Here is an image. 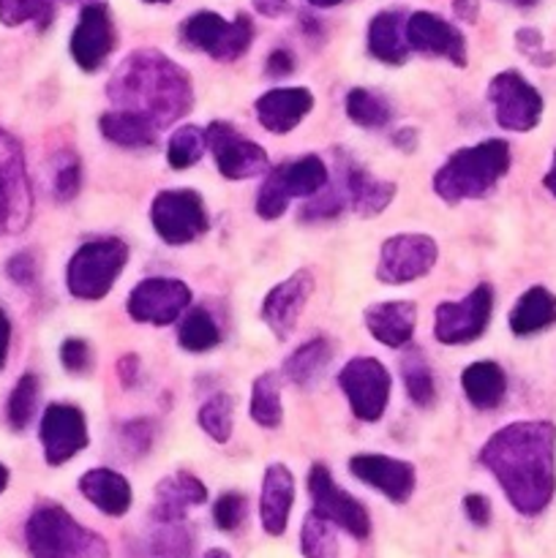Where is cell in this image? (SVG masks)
<instances>
[{
  "mask_svg": "<svg viewBox=\"0 0 556 558\" xmlns=\"http://www.w3.org/2000/svg\"><path fill=\"white\" fill-rule=\"evenodd\" d=\"M480 463L496 477L521 515H540L556 490V428L527 420L496 430L480 450Z\"/></svg>",
  "mask_w": 556,
  "mask_h": 558,
  "instance_id": "cell-1",
  "label": "cell"
},
{
  "mask_svg": "<svg viewBox=\"0 0 556 558\" xmlns=\"http://www.w3.org/2000/svg\"><path fill=\"white\" fill-rule=\"evenodd\" d=\"M109 101L150 120L158 131L183 118L194 104L189 74L158 49L131 52L107 85Z\"/></svg>",
  "mask_w": 556,
  "mask_h": 558,
  "instance_id": "cell-2",
  "label": "cell"
},
{
  "mask_svg": "<svg viewBox=\"0 0 556 558\" xmlns=\"http://www.w3.org/2000/svg\"><path fill=\"white\" fill-rule=\"evenodd\" d=\"M510 169V145L505 140H485L480 145L452 153L434 174V191L447 205L485 196Z\"/></svg>",
  "mask_w": 556,
  "mask_h": 558,
  "instance_id": "cell-3",
  "label": "cell"
},
{
  "mask_svg": "<svg viewBox=\"0 0 556 558\" xmlns=\"http://www.w3.org/2000/svg\"><path fill=\"white\" fill-rule=\"evenodd\" d=\"M33 558H109L107 539L80 526L63 507L44 505L25 526Z\"/></svg>",
  "mask_w": 556,
  "mask_h": 558,
  "instance_id": "cell-4",
  "label": "cell"
},
{
  "mask_svg": "<svg viewBox=\"0 0 556 558\" xmlns=\"http://www.w3.org/2000/svg\"><path fill=\"white\" fill-rule=\"evenodd\" d=\"M125 265H129V245L123 240H90L71 256L69 270H65L69 292L80 300L107 298Z\"/></svg>",
  "mask_w": 556,
  "mask_h": 558,
  "instance_id": "cell-5",
  "label": "cell"
},
{
  "mask_svg": "<svg viewBox=\"0 0 556 558\" xmlns=\"http://www.w3.org/2000/svg\"><path fill=\"white\" fill-rule=\"evenodd\" d=\"M150 221L158 238L169 245H185L210 229L205 202L191 189H172L156 194L150 205Z\"/></svg>",
  "mask_w": 556,
  "mask_h": 558,
  "instance_id": "cell-6",
  "label": "cell"
},
{
  "mask_svg": "<svg viewBox=\"0 0 556 558\" xmlns=\"http://www.w3.org/2000/svg\"><path fill=\"white\" fill-rule=\"evenodd\" d=\"M33 210L31 183L20 142L0 131V238L27 227Z\"/></svg>",
  "mask_w": 556,
  "mask_h": 558,
  "instance_id": "cell-7",
  "label": "cell"
},
{
  "mask_svg": "<svg viewBox=\"0 0 556 558\" xmlns=\"http://www.w3.org/2000/svg\"><path fill=\"white\" fill-rule=\"evenodd\" d=\"M180 33H183V41L189 47L202 49L210 58L223 60V63L245 54V49L254 41V25L245 14H238L232 22H227L213 11H200L183 22Z\"/></svg>",
  "mask_w": 556,
  "mask_h": 558,
  "instance_id": "cell-8",
  "label": "cell"
},
{
  "mask_svg": "<svg viewBox=\"0 0 556 558\" xmlns=\"http://www.w3.org/2000/svg\"><path fill=\"white\" fill-rule=\"evenodd\" d=\"M343 396H347L352 414L363 423H376L385 414L390 401V374L374 357H354L338 374Z\"/></svg>",
  "mask_w": 556,
  "mask_h": 558,
  "instance_id": "cell-9",
  "label": "cell"
},
{
  "mask_svg": "<svg viewBox=\"0 0 556 558\" xmlns=\"http://www.w3.org/2000/svg\"><path fill=\"white\" fill-rule=\"evenodd\" d=\"M439 259L436 240L428 234H396L379 251L376 278L387 287H403L428 276Z\"/></svg>",
  "mask_w": 556,
  "mask_h": 558,
  "instance_id": "cell-10",
  "label": "cell"
},
{
  "mask_svg": "<svg viewBox=\"0 0 556 558\" xmlns=\"http://www.w3.org/2000/svg\"><path fill=\"white\" fill-rule=\"evenodd\" d=\"M491 311H494V292H491L488 283H480L461 303L445 300V303L436 305V341L447 343V347L478 341L488 327Z\"/></svg>",
  "mask_w": 556,
  "mask_h": 558,
  "instance_id": "cell-11",
  "label": "cell"
},
{
  "mask_svg": "<svg viewBox=\"0 0 556 558\" xmlns=\"http://www.w3.org/2000/svg\"><path fill=\"white\" fill-rule=\"evenodd\" d=\"M488 101L494 120L507 131H532L543 118V96L518 71H501L491 80Z\"/></svg>",
  "mask_w": 556,
  "mask_h": 558,
  "instance_id": "cell-12",
  "label": "cell"
},
{
  "mask_svg": "<svg viewBox=\"0 0 556 558\" xmlns=\"http://www.w3.org/2000/svg\"><path fill=\"white\" fill-rule=\"evenodd\" d=\"M309 490L311 499H314V510L322 518L333 523V526L343 529L347 534H352L354 539H365L371 534V518L368 510L354 499L352 494L341 490L333 480V474L325 466L316 463L309 474Z\"/></svg>",
  "mask_w": 556,
  "mask_h": 558,
  "instance_id": "cell-13",
  "label": "cell"
},
{
  "mask_svg": "<svg viewBox=\"0 0 556 558\" xmlns=\"http://www.w3.org/2000/svg\"><path fill=\"white\" fill-rule=\"evenodd\" d=\"M191 289L178 278H145L129 294L125 311L142 325L167 327L189 308Z\"/></svg>",
  "mask_w": 556,
  "mask_h": 558,
  "instance_id": "cell-14",
  "label": "cell"
},
{
  "mask_svg": "<svg viewBox=\"0 0 556 558\" xmlns=\"http://www.w3.org/2000/svg\"><path fill=\"white\" fill-rule=\"evenodd\" d=\"M207 147H210L213 158H216L218 172L227 180H249L256 174L267 172L270 161H267V153L262 150L256 142L245 140L238 134V129L223 120L207 125Z\"/></svg>",
  "mask_w": 556,
  "mask_h": 558,
  "instance_id": "cell-15",
  "label": "cell"
},
{
  "mask_svg": "<svg viewBox=\"0 0 556 558\" xmlns=\"http://www.w3.org/2000/svg\"><path fill=\"white\" fill-rule=\"evenodd\" d=\"M41 445L49 466H63L87 447L85 414L69 403H52L41 417Z\"/></svg>",
  "mask_w": 556,
  "mask_h": 558,
  "instance_id": "cell-16",
  "label": "cell"
},
{
  "mask_svg": "<svg viewBox=\"0 0 556 558\" xmlns=\"http://www.w3.org/2000/svg\"><path fill=\"white\" fill-rule=\"evenodd\" d=\"M311 294H314V272L311 270H298L267 292L265 303H262V319L278 341H287L292 336Z\"/></svg>",
  "mask_w": 556,
  "mask_h": 558,
  "instance_id": "cell-17",
  "label": "cell"
},
{
  "mask_svg": "<svg viewBox=\"0 0 556 558\" xmlns=\"http://www.w3.org/2000/svg\"><path fill=\"white\" fill-rule=\"evenodd\" d=\"M114 49V25L107 5H82L80 22L71 33V54L82 71H98Z\"/></svg>",
  "mask_w": 556,
  "mask_h": 558,
  "instance_id": "cell-18",
  "label": "cell"
},
{
  "mask_svg": "<svg viewBox=\"0 0 556 558\" xmlns=\"http://www.w3.org/2000/svg\"><path fill=\"white\" fill-rule=\"evenodd\" d=\"M407 41L409 49H418L423 54H436V58H447L456 65H467V41H463L461 31L450 25L442 16L431 14V11H414L407 20Z\"/></svg>",
  "mask_w": 556,
  "mask_h": 558,
  "instance_id": "cell-19",
  "label": "cell"
},
{
  "mask_svg": "<svg viewBox=\"0 0 556 558\" xmlns=\"http://www.w3.org/2000/svg\"><path fill=\"white\" fill-rule=\"evenodd\" d=\"M349 469L360 483L376 488L396 505H403L414 494V483H418L412 463L396 461L379 452H360L349 461Z\"/></svg>",
  "mask_w": 556,
  "mask_h": 558,
  "instance_id": "cell-20",
  "label": "cell"
},
{
  "mask_svg": "<svg viewBox=\"0 0 556 558\" xmlns=\"http://www.w3.org/2000/svg\"><path fill=\"white\" fill-rule=\"evenodd\" d=\"M338 169H341V189L347 194L349 207H352L358 216L374 218L385 210L387 205L396 196V183H387V180H376L368 169L360 167L354 158H343L338 153Z\"/></svg>",
  "mask_w": 556,
  "mask_h": 558,
  "instance_id": "cell-21",
  "label": "cell"
},
{
  "mask_svg": "<svg viewBox=\"0 0 556 558\" xmlns=\"http://www.w3.org/2000/svg\"><path fill=\"white\" fill-rule=\"evenodd\" d=\"M314 109V96L305 87H276L256 98L254 112L270 134H289Z\"/></svg>",
  "mask_w": 556,
  "mask_h": 558,
  "instance_id": "cell-22",
  "label": "cell"
},
{
  "mask_svg": "<svg viewBox=\"0 0 556 558\" xmlns=\"http://www.w3.org/2000/svg\"><path fill=\"white\" fill-rule=\"evenodd\" d=\"M294 505V477L283 463L267 466L265 480H262L259 496V518L262 526L270 537H281L287 532L289 512Z\"/></svg>",
  "mask_w": 556,
  "mask_h": 558,
  "instance_id": "cell-23",
  "label": "cell"
},
{
  "mask_svg": "<svg viewBox=\"0 0 556 558\" xmlns=\"http://www.w3.org/2000/svg\"><path fill=\"white\" fill-rule=\"evenodd\" d=\"M365 327L379 343L392 349H401L412 341L414 327H418V305L409 300H390V303H376L365 308Z\"/></svg>",
  "mask_w": 556,
  "mask_h": 558,
  "instance_id": "cell-24",
  "label": "cell"
},
{
  "mask_svg": "<svg viewBox=\"0 0 556 558\" xmlns=\"http://www.w3.org/2000/svg\"><path fill=\"white\" fill-rule=\"evenodd\" d=\"M207 501V488L189 472H174L156 485V505L153 518L158 523H183L189 507Z\"/></svg>",
  "mask_w": 556,
  "mask_h": 558,
  "instance_id": "cell-25",
  "label": "cell"
},
{
  "mask_svg": "<svg viewBox=\"0 0 556 558\" xmlns=\"http://www.w3.org/2000/svg\"><path fill=\"white\" fill-rule=\"evenodd\" d=\"M80 494L90 501L104 515L120 518L129 512L134 494H131L129 480L112 469H90L80 477Z\"/></svg>",
  "mask_w": 556,
  "mask_h": 558,
  "instance_id": "cell-26",
  "label": "cell"
},
{
  "mask_svg": "<svg viewBox=\"0 0 556 558\" xmlns=\"http://www.w3.org/2000/svg\"><path fill=\"white\" fill-rule=\"evenodd\" d=\"M407 20L403 11H382L368 25V49L376 60L390 65H401L409 54Z\"/></svg>",
  "mask_w": 556,
  "mask_h": 558,
  "instance_id": "cell-27",
  "label": "cell"
},
{
  "mask_svg": "<svg viewBox=\"0 0 556 558\" xmlns=\"http://www.w3.org/2000/svg\"><path fill=\"white\" fill-rule=\"evenodd\" d=\"M461 387L467 401L472 403L480 412H491V409L499 407L505 401L507 392V376L505 371L499 368L491 360H480V363H472L461 376Z\"/></svg>",
  "mask_w": 556,
  "mask_h": 558,
  "instance_id": "cell-28",
  "label": "cell"
},
{
  "mask_svg": "<svg viewBox=\"0 0 556 558\" xmlns=\"http://www.w3.org/2000/svg\"><path fill=\"white\" fill-rule=\"evenodd\" d=\"M551 325H556V294L543 287L523 292L510 311V330L521 338L548 330Z\"/></svg>",
  "mask_w": 556,
  "mask_h": 558,
  "instance_id": "cell-29",
  "label": "cell"
},
{
  "mask_svg": "<svg viewBox=\"0 0 556 558\" xmlns=\"http://www.w3.org/2000/svg\"><path fill=\"white\" fill-rule=\"evenodd\" d=\"M98 125H101V134L120 147H153L158 142L156 125L142 114L125 112V109L104 112Z\"/></svg>",
  "mask_w": 556,
  "mask_h": 558,
  "instance_id": "cell-30",
  "label": "cell"
},
{
  "mask_svg": "<svg viewBox=\"0 0 556 558\" xmlns=\"http://www.w3.org/2000/svg\"><path fill=\"white\" fill-rule=\"evenodd\" d=\"M333 360V347L325 338H314V341L303 343L294 354H289L287 363H283V374L292 385L311 390V387L319 385V379L325 376L327 365Z\"/></svg>",
  "mask_w": 556,
  "mask_h": 558,
  "instance_id": "cell-31",
  "label": "cell"
},
{
  "mask_svg": "<svg viewBox=\"0 0 556 558\" xmlns=\"http://www.w3.org/2000/svg\"><path fill=\"white\" fill-rule=\"evenodd\" d=\"M281 189L287 191L289 199L294 196H316L327 185V167L319 156H303L292 163L273 169Z\"/></svg>",
  "mask_w": 556,
  "mask_h": 558,
  "instance_id": "cell-32",
  "label": "cell"
},
{
  "mask_svg": "<svg viewBox=\"0 0 556 558\" xmlns=\"http://www.w3.org/2000/svg\"><path fill=\"white\" fill-rule=\"evenodd\" d=\"M338 526L311 510L300 526V554L305 558H338Z\"/></svg>",
  "mask_w": 556,
  "mask_h": 558,
  "instance_id": "cell-33",
  "label": "cell"
},
{
  "mask_svg": "<svg viewBox=\"0 0 556 558\" xmlns=\"http://www.w3.org/2000/svg\"><path fill=\"white\" fill-rule=\"evenodd\" d=\"M283 417L281 392L273 374H262L254 379L251 387V420L262 428H278Z\"/></svg>",
  "mask_w": 556,
  "mask_h": 558,
  "instance_id": "cell-34",
  "label": "cell"
},
{
  "mask_svg": "<svg viewBox=\"0 0 556 558\" xmlns=\"http://www.w3.org/2000/svg\"><path fill=\"white\" fill-rule=\"evenodd\" d=\"M401 376L403 385H407V396L418 407H428L434 401V374H431L428 360H425V354L420 349L409 347L401 354Z\"/></svg>",
  "mask_w": 556,
  "mask_h": 558,
  "instance_id": "cell-35",
  "label": "cell"
},
{
  "mask_svg": "<svg viewBox=\"0 0 556 558\" xmlns=\"http://www.w3.org/2000/svg\"><path fill=\"white\" fill-rule=\"evenodd\" d=\"M178 341L185 352L200 354V352H210L213 347H218L221 332H218L216 322H213V316L207 314L205 308H194L189 311V316H185L183 325H180Z\"/></svg>",
  "mask_w": 556,
  "mask_h": 558,
  "instance_id": "cell-36",
  "label": "cell"
},
{
  "mask_svg": "<svg viewBox=\"0 0 556 558\" xmlns=\"http://www.w3.org/2000/svg\"><path fill=\"white\" fill-rule=\"evenodd\" d=\"M347 114L352 123L363 125V129H382L390 123V107L382 96L365 90V87H354L347 96Z\"/></svg>",
  "mask_w": 556,
  "mask_h": 558,
  "instance_id": "cell-37",
  "label": "cell"
},
{
  "mask_svg": "<svg viewBox=\"0 0 556 558\" xmlns=\"http://www.w3.org/2000/svg\"><path fill=\"white\" fill-rule=\"evenodd\" d=\"M207 147V131L200 125H183L167 145V161L172 169H189L202 158Z\"/></svg>",
  "mask_w": 556,
  "mask_h": 558,
  "instance_id": "cell-38",
  "label": "cell"
},
{
  "mask_svg": "<svg viewBox=\"0 0 556 558\" xmlns=\"http://www.w3.org/2000/svg\"><path fill=\"white\" fill-rule=\"evenodd\" d=\"M200 425L213 441H218V445H227L229 436H232V428H234L232 398L223 396V392L207 398L200 409Z\"/></svg>",
  "mask_w": 556,
  "mask_h": 558,
  "instance_id": "cell-39",
  "label": "cell"
},
{
  "mask_svg": "<svg viewBox=\"0 0 556 558\" xmlns=\"http://www.w3.org/2000/svg\"><path fill=\"white\" fill-rule=\"evenodd\" d=\"M52 20V0H0V22L9 27L36 22L47 27Z\"/></svg>",
  "mask_w": 556,
  "mask_h": 558,
  "instance_id": "cell-40",
  "label": "cell"
},
{
  "mask_svg": "<svg viewBox=\"0 0 556 558\" xmlns=\"http://www.w3.org/2000/svg\"><path fill=\"white\" fill-rule=\"evenodd\" d=\"M38 403V379L33 374H25L16 381L14 392L9 398V423L14 430H25L36 414Z\"/></svg>",
  "mask_w": 556,
  "mask_h": 558,
  "instance_id": "cell-41",
  "label": "cell"
},
{
  "mask_svg": "<svg viewBox=\"0 0 556 558\" xmlns=\"http://www.w3.org/2000/svg\"><path fill=\"white\" fill-rule=\"evenodd\" d=\"M191 534L180 523H161L153 537V556L156 558H191Z\"/></svg>",
  "mask_w": 556,
  "mask_h": 558,
  "instance_id": "cell-42",
  "label": "cell"
},
{
  "mask_svg": "<svg viewBox=\"0 0 556 558\" xmlns=\"http://www.w3.org/2000/svg\"><path fill=\"white\" fill-rule=\"evenodd\" d=\"M287 207H289V194L281 189L276 174L270 172L265 178V183H262L259 196H256V213H259L265 221H276V218H281L283 213H287Z\"/></svg>",
  "mask_w": 556,
  "mask_h": 558,
  "instance_id": "cell-43",
  "label": "cell"
},
{
  "mask_svg": "<svg viewBox=\"0 0 556 558\" xmlns=\"http://www.w3.org/2000/svg\"><path fill=\"white\" fill-rule=\"evenodd\" d=\"M347 207V194H343V189H330L325 191V194H316L311 196L309 205L300 210V218L303 221H325V218H336L338 213Z\"/></svg>",
  "mask_w": 556,
  "mask_h": 558,
  "instance_id": "cell-44",
  "label": "cell"
},
{
  "mask_svg": "<svg viewBox=\"0 0 556 558\" xmlns=\"http://www.w3.org/2000/svg\"><path fill=\"white\" fill-rule=\"evenodd\" d=\"M243 521H245L243 494H223L221 499H216V507H213V523H216L221 532H234Z\"/></svg>",
  "mask_w": 556,
  "mask_h": 558,
  "instance_id": "cell-45",
  "label": "cell"
},
{
  "mask_svg": "<svg viewBox=\"0 0 556 558\" xmlns=\"http://www.w3.org/2000/svg\"><path fill=\"white\" fill-rule=\"evenodd\" d=\"M60 363L69 374H85L90 368V347L82 338H69L60 347Z\"/></svg>",
  "mask_w": 556,
  "mask_h": 558,
  "instance_id": "cell-46",
  "label": "cell"
},
{
  "mask_svg": "<svg viewBox=\"0 0 556 558\" xmlns=\"http://www.w3.org/2000/svg\"><path fill=\"white\" fill-rule=\"evenodd\" d=\"M82 185V169L76 161L63 163L55 174V194H58L60 202H71L76 194H80Z\"/></svg>",
  "mask_w": 556,
  "mask_h": 558,
  "instance_id": "cell-47",
  "label": "cell"
},
{
  "mask_svg": "<svg viewBox=\"0 0 556 558\" xmlns=\"http://www.w3.org/2000/svg\"><path fill=\"white\" fill-rule=\"evenodd\" d=\"M516 41H518V49H521L523 54H529V58H532L537 65H551L556 60L554 54H545L543 36H540L534 27H523V31H518Z\"/></svg>",
  "mask_w": 556,
  "mask_h": 558,
  "instance_id": "cell-48",
  "label": "cell"
},
{
  "mask_svg": "<svg viewBox=\"0 0 556 558\" xmlns=\"http://www.w3.org/2000/svg\"><path fill=\"white\" fill-rule=\"evenodd\" d=\"M123 441L134 452H145L153 445V428L145 420H134V423L123 425Z\"/></svg>",
  "mask_w": 556,
  "mask_h": 558,
  "instance_id": "cell-49",
  "label": "cell"
},
{
  "mask_svg": "<svg viewBox=\"0 0 556 558\" xmlns=\"http://www.w3.org/2000/svg\"><path fill=\"white\" fill-rule=\"evenodd\" d=\"M5 270H9V276L14 278L16 283H22V287H31V283L36 281V259H33L27 251L25 254H16Z\"/></svg>",
  "mask_w": 556,
  "mask_h": 558,
  "instance_id": "cell-50",
  "label": "cell"
},
{
  "mask_svg": "<svg viewBox=\"0 0 556 558\" xmlns=\"http://www.w3.org/2000/svg\"><path fill=\"white\" fill-rule=\"evenodd\" d=\"M463 510H467V518L474 523V526H488V523H491L488 496L469 494L467 499H463Z\"/></svg>",
  "mask_w": 556,
  "mask_h": 558,
  "instance_id": "cell-51",
  "label": "cell"
},
{
  "mask_svg": "<svg viewBox=\"0 0 556 558\" xmlns=\"http://www.w3.org/2000/svg\"><path fill=\"white\" fill-rule=\"evenodd\" d=\"M267 76H273V80H281V76H289L294 71V58L289 49H276V52L267 58V65H265Z\"/></svg>",
  "mask_w": 556,
  "mask_h": 558,
  "instance_id": "cell-52",
  "label": "cell"
},
{
  "mask_svg": "<svg viewBox=\"0 0 556 558\" xmlns=\"http://www.w3.org/2000/svg\"><path fill=\"white\" fill-rule=\"evenodd\" d=\"M118 376H120V385L134 387L136 376H140V357H136V354H125V357H120Z\"/></svg>",
  "mask_w": 556,
  "mask_h": 558,
  "instance_id": "cell-53",
  "label": "cell"
},
{
  "mask_svg": "<svg viewBox=\"0 0 556 558\" xmlns=\"http://www.w3.org/2000/svg\"><path fill=\"white\" fill-rule=\"evenodd\" d=\"M254 9L259 11L262 16H270V20H276V16L287 14L289 0H254Z\"/></svg>",
  "mask_w": 556,
  "mask_h": 558,
  "instance_id": "cell-54",
  "label": "cell"
},
{
  "mask_svg": "<svg viewBox=\"0 0 556 558\" xmlns=\"http://www.w3.org/2000/svg\"><path fill=\"white\" fill-rule=\"evenodd\" d=\"M9 343H11V322L5 311L0 308V371H3L5 357H9Z\"/></svg>",
  "mask_w": 556,
  "mask_h": 558,
  "instance_id": "cell-55",
  "label": "cell"
},
{
  "mask_svg": "<svg viewBox=\"0 0 556 558\" xmlns=\"http://www.w3.org/2000/svg\"><path fill=\"white\" fill-rule=\"evenodd\" d=\"M452 9H456V14L461 20L474 22V16H478V0H452Z\"/></svg>",
  "mask_w": 556,
  "mask_h": 558,
  "instance_id": "cell-56",
  "label": "cell"
},
{
  "mask_svg": "<svg viewBox=\"0 0 556 558\" xmlns=\"http://www.w3.org/2000/svg\"><path fill=\"white\" fill-rule=\"evenodd\" d=\"M543 185L551 191V194L556 196V153H554V163H551L548 174H545V178H543Z\"/></svg>",
  "mask_w": 556,
  "mask_h": 558,
  "instance_id": "cell-57",
  "label": "cell"
},
{
  "mask_svg": "<svg viewBox=\"0 0 556 558\" xmlns=\"http://www.w3.org/2000/svg\"><path fill=\"white\" fill-rule=\"evenodd\" d=\"M309 3L316 5V9H330V5L343 3V0H309Z\"/></svg>",
  "mask_w": 556,
  "mask_h": 558,
  "instance_id": "cell-58",
  "label": "cell"
},
{
  "mask_svg": "<svg viewBox=\"0 0 556 558\" xmlns=\"http://www.w3.org/2000/svg\"><path fill=\"white\" fill-rule=\"evenodd\" d=\"M5 485H9V469H5L3 463H0V494H3V490H5Z\"/></svg>",
  "mask_w": 556,
  "mask_h": 558,
  "instance_id": "cell-59",
  "label": "cell"
},
{
  "mask_svg": "<svg viewBox=\"0 0 556 558\" xmlns=\"http://www.w3.org/2000/svg\"><path fill=\"white\" fill-rule=\"evenodd\" d=\"M205 558H232V556H229L227 554V550H207V554H205Z\"/></svg>",
  "mask_w": 556,
  "mask_h": 558,
  "instance_id": "cell-60",
  "label": "cell"
},
{
  "mask_svg": "<svg viewBox=\"0 0 556 558\" xmlns=\"http://www.w3.org/2000/svg\"><path fill=\"white\" fill-rule=\"evenodd\" d=\"M507 3L521 5V9H529V5H534V3H537V0H507Z\"/></svg>",
  "mask_w": 556,
  "mask_h": 558,
  "instance_id": "cell-61",
  "label": "cell"
},
{
  "mask_svg": "<svg viewBox=\"0 0 556 558\" xmlns=\"http://www.w3.org/2000/svg\"><path fill=\"white\" fill-rule=\"evenodd\" d=\"M63 3H80V5H90V3H101V0H63Z\"/></svg>",
  "mask_w": 556,
  "mask_h": 558,
  "instance_id": "cell-62",
  "label": "cell"
},
{
  "mask_svg": "<svg viewBox=\"0 0 556 558\" xmlns=\"http://www.w3.org/2000/svg\"><path fill=\"white\" fill-rule=\"evenodd\" d=\"M145 3H169V0H145Z\"/></svg>",
  "mask_w": 556,
  "mask_h": 558,
  "instance_id": "cell-63",
  "label": "cell"
}]
</instances>
